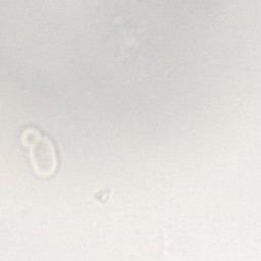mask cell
Returning a JSON list of instances; mask_svg holds the SVG:
<instances>
[{"label":"cell","mask_w":261,"mask_h":261,"mask_svg":"<svg viewBox=\"0 0 261 261\" xmlns=\"http://www.w3.org/2000/svg\"><path fill=\"white\" fill-rule=\"evenodd\" d=\"M20 142L29 151L30 161L35 173L42 178L52 176L58 164L53 142L34 127H27L21 132Z\"/></svg>","instance_id":"cell-1"}]
</instances>
